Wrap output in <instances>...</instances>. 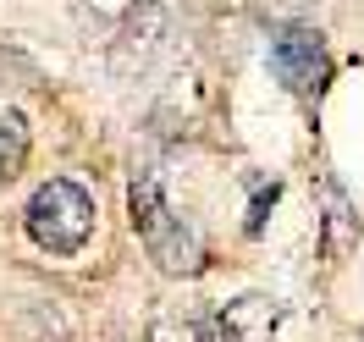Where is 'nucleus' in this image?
<instances>
[{
    "mask_svg": "<svg viewBox=\"0 0 364 342\" xmlns=\"http://www.w3.org/2000/svg\"><path fill=\"white\" fill-rule=\"evenodd\" d=\"M320 237H326V254L331 260H342V254L359 243V215H353V205H348V193H342L331 177H320Z\"/></svg>",
    "mask_w": 364,
    "mask_h": 342,
    "instance_id": "39448f33",
    "label": "nucleus"
},
{
    "mask_svg": "<svg viewBox=\"0 0 364 342\" xmlns=\"http://www.w3.org/2000/svg\"><path fill=\"white\" fill-rule=\"evenodd\" d=\"M271 72L298 94V100H320L331 83V55H326V33L309 23H282L271 33Z\"/></svg>",
    "mask_w": 364,
    "mask_h": 342,
    "instance_id": "20e7f679",
    "label": "nucleus"
},
{
    "mask_svg": "<svg viewBox=\"0 0 364 342\" xmlns=\"http://www.w3.org/2000/svg\"><path fill=\"white\" fill-rule=\"evenodd\" d=\"M127 210H133L138 243L149 249V260H155L160 271L193 276L199 265H205V243H199V232L171 210V199L160 193L155 177H133V188H127Z\"/></svg>",
    "mask_w": 364,
    "mask_h": 342,
    "instance_id": "f257e3e1",
    "label": "nucleus"
},
{
    "mask_svg": "<svg viewBox=\"0 0 364 342\" xmlns=\"http://www.w3.org/2000/svg\"><path fill=\"white\" fill-rule=\"evenodd\" d=\"M77 17L94 33V45L116 61L149 55L166 33V6L160 0H77Z\"/></svg>",
    "mask_w": 364,
    "mask_h": 342,
    "instance_id": "7ed1b4c3",
    "label": "nucleus"
},
{
    "mask_svg": "<svg viewBox=\"0 0 364 342\" xmlns=\"http://www.w3.org/2000/svg\"><path fill=\"white\" fill-rule=\"evenodd\" d=\"M23 160H28V127H23V116L0 111V188L17 183Z\"/></svg>",
    "mask_w": 364,
    "mask_h": 342,
    "instance_id": "423d86ee",
    "label": "nucleus"
},
{
    "mask_svg": "<svg viewBox=\"0 0 364 342\" xmlns=\"http://www.w3.org/2000/svg\"><path fill=\"white\" fill-rule=\"evenodd\" d=\"M28 237L45 254H83V243L94 237V199L89 188H77L72 177H50L33 199H28Z\"/></svg>",
    "mask_w": 364,
    "mask_h": 342,
    "instance_id": "f03ea898",
    "label": "nucleus"
},
{
    "mask_svg": "<svg viewBox=\"0 0 364 342\" xmlns=\"http://www.w3.org/2000/svg\"><path fill=\"white\" fill-rule=\"evenodd\" d=\"M199 342H243V337H237V326L221 315V320H205V326H199Z\"/></svg>",
    "mask_w": 364,
    "mask_h": 342,
    "instance_id": "0eeeda50",
    "label": "nucleus"
}]
</instances>
